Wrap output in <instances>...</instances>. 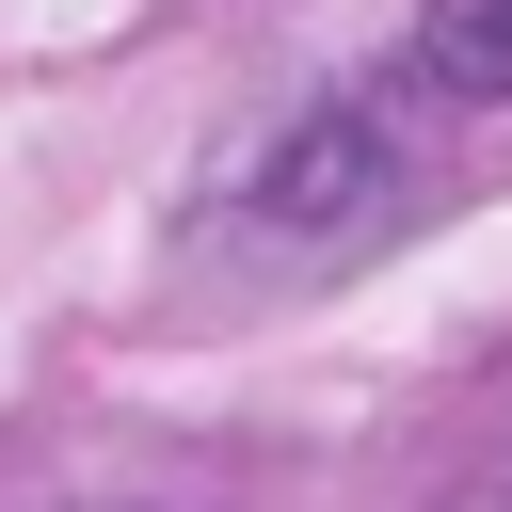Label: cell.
I'll return each mask as SVG.
<instances>
[{"mask_svg": "<svg viewBox=\"0 0 512 512\" xmlns=\"http://www.w3.org/2000/svg\"><path fill=\"white\" fill-rule=\"evenodd\" d=\"M384 192H400L384 112H320V128H288V144L256 160V224H288V240H352Z\"/></svg>", "mask_w": 512, "mask_h": 512, "instance_id": "cell-1", "label": "cell"}, {"mask_svg": "<svg viewBox=\"0 0 512 512\" xmlns=\"http://www.w3.org/2000/svg\"><path fill=\"white\" fill-rule=\"evenodd\" d=\"M416 80L432 96H512V0H416Z\"/></svg>", "mask_w": 512, "mask_h": 512, "instance_id": "cell-2", "label": "cell"}, {"mask_svg": "<svg viewBox=\"0 0 512 512\" xmlns=\"http://www.w3.org/2000/svg\"><path fill=\"white\" fill-rule=\"evenodd\" d=\"M448 512H512V464H496V480H480V496H448Z\"/></svg>", "mask_w": 512, "mask_h": 512, "instance_id": "cell-3", "label": "cell"}]
</instances>
